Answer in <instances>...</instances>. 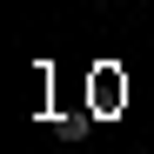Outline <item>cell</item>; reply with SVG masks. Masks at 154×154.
I'll return each mask as SVG.
<instances>
[{
    "label": "cell",
    "mask_w": 154,
    "mask_h": 154,
    "mask_svg": "<svg viewBox=\"0 0 154 154\" xmlns=\"http://www.w3.org/2000/svg\"><path fill=\"white\" fill-rule=\"evenodd\" d=\"M100 7H107V0H100Z\"/></svg>",
    "instance_id": "cell-1"
}]
</instances>
